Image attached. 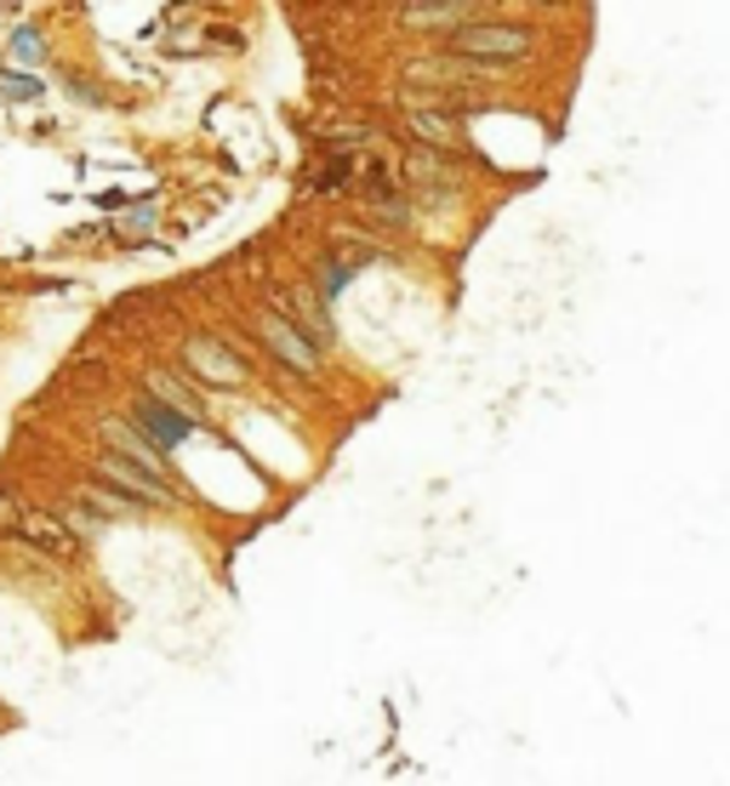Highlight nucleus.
<instances>
[{
    "instance_id": "7",
    "label": "nucleus",
    "mask_w": 730,
    "mask_h": 786,
    "mask_svg": "<svg viewBox=\"0 0 730 786\" xmlns=\"http://www.w3.org/2000/svg\"><path fill=\"white\" fill-rule=\"evenodd\" d=\"M17 536L23 542H35V547H46V553H74V536L58 524V519H46V513H35V507H23V524H17Z\"/></svg>"
},
{
    "instance_id": "4",
    "label": "nucleus",
    "mask_w": 730,
    "mask_h": 786,
    "mask_svg": "<svg viewBox=\"0 0 730 786\" xmlns=\"http://www.w3.org/2000/svg\"><path fill=\"white\" fill-rule=\"evenodd\" d=\"M183 360H189V371H194V376H206L212 388H235L240 376H246V365H240V360H235V353L223 348V342H212V337H194V342L183 348Z\"/></svg>"
},
{
    "instance_id": "8",
    "label": "nucleus",
    "mask_w": 730,
    "mask_h": 786,
    "mask_svg": "<svg viewBox=\"0 0 730 786\" xmlns=\"http://www.w3.org/2000/svg\"><path fill=\"white\" fill-rule=\"evenodd\" d=\"M399 23L406 29H434V23L463 29V23H474V7H399Z\"/></svg>"
},
{
    "instance_id": "11",
    "label": "nucleus",
    "mask_w": 730,
    "mask_h": 786,
    "mask_svg": "<svg viewBox=\"0 0 730 786\" xmlns=\"http://www.w3.org/2000/svg\"><path fill=\"white\" fill-rule=\"evenodd\" d=\"M23 524V501L12 491H0V530H17Z\"/></svg>"
},
{
    "instance_id": "9",
    "label": "nucleus",
    "mask_w": 730,
    "mask_h": 786,
    "mask_svg": "<svg viewBox=\"0 0 730 786\" xmlns=\"http://www.w3.org/2000/svg\"><path fill=\"white\" fill-rule=\"evenodd\" d=\"M445 114H411V132H422L428 143H445V137H457V132H451V125H440Z\"/></svg>"
},
{
    "instance_id": "2",
    "label": "nucleus",
    "mask_w": 730,
    "mask_h": 786,
    "mask_svg": "<svg viewBox=\"0 0 730 786\" xmlns=\"http://www.w3.org/2000/svg\"><path fill=\"white\" fill-rule=\"evenodd\" d=\"M97 479H104V491H115L120 501H132V507H160L171 501V485H160V479H148L143 468H132L125 456L104 450V462H97Z\"/></svg>"
},
{
    "instance_id": "10",
    "label": "nucleus",
    "mask_w": 730,
    "mask_h": 786,
    "mask_svg": "<svg viewBox=\"0 0 730 786\" xmlns=\"http://www.w3.org/2000/svg\"><path fill=\"white\" fill-rule=\"evenodd\" d=\"M12 58L40 63V35H35V29H17V35H12Z\"/></svg>"
},
{
    "instance_id": "6",
    "label": "nucleus",
    "mask_w": 730,
    "mask_h": 786,
    "mask_svg": "<svg viewBox=\"0 0 730 786\" xmlns=\"http://www.w3.org/2000/svg\"><path fill=\"white\" fill-rule=\"evenodd\" d=\"M104 445H109L115 456H125V462H132V468H143L148 479H160V485H166V468H160V450H155V445H148V439L137 434V427H132V422H104Z\"/></svg>"
},
{
    "instance_id": "5",
    "label": "nucleus",
    "mask_w": 730,
    "mask_h": 786,
    "mask_svg": "<svg viewBox=\"0 0 730 786\" xmlns=\"http://www.w3.org/2000/svg\"><path fill=\"white\" fill-rule=\"evenodd\" d=\"M137 434L166 456V450H178V445L189 439V416H178V411L160 404V399H143V404H137Z\"/></svg>"
},
{
    "instance_id": "3",
    "label": "nucleus",
    "mask_w": 730,
    "mask_h": 786,
    "mask_svg": "<svg viewBox=\"0 0 730 786\" xmlns=\"http://www.w3.org/2000/svg\"><path fill=\"white\" fill-rule=\"evenodd\" d=\"M258 331H263V342L274 348V360H286L291 371H303V376H314V365H320V353H314V342L297 331L291 319H280V314H263L258 319Z\"/></svg>"
},
{
    "instance_id": "1",
    "label": "nucleus",
    "mask_w": 730,
    "mask_h": 786,
    "mask_svg": "<svg viewBox=\"0 0 730 786\" xmlns=\"http://www.w3.org/2000/svg\"><path fill=\"white\" fill-rule=\"evenodd\" d=\"M451 52L468 63H508L519 52H531V29L525 23H496V17H474L463 29H451Z\"/></svg>"
},
{
    "instance_id": "12",
    "label": "nucleus",
    "mask_w": 730,
    "mask_h": 786,
    "mask_svg": "<svg viewBox=\"0 0 730 786\" xmlns=\"http://www.w3.org/2000/svg\"><path fill=\"white\" fill-rule=\"evenodd\" d=\"M7 92L12 97H40V81L35 74H7Z\"/></svg>"
}]
</instances>
